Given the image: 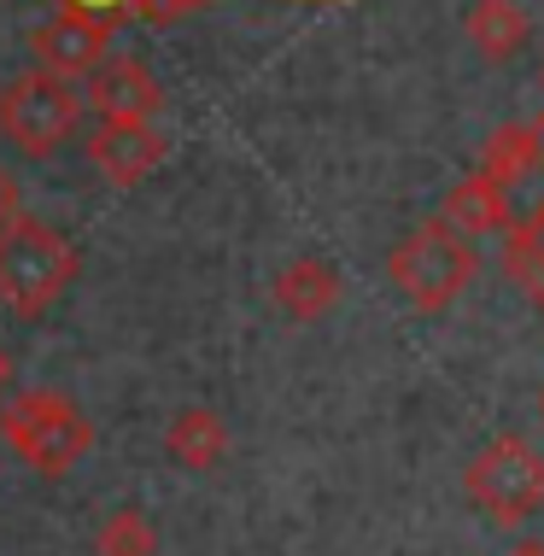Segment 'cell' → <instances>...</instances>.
<instances>
[{
	"instance_id": "2e32d148",
	"label": "cell",
	"mask_w": 544,
	"mask_h": 556,
	"mask_svg": "<svg viewBox=\"0 0 544 556\" xmlns=\"http://www.w3.org/2000/svg\"><path fill=\"white\" fill-rule=\"evenodd\" d=\"M211 7V0H129V18H147V24H176L188 18V12ZM334 7H345V0H334Z\"/></svg>"
},
{
	"instance_id": "30bf717a",
	"label": "cell",
	"mask_w": 544,
	"mask_h": 556,
	"mask_svg": "<svg viewBox=\"0 0 544 556\" xmlns=\"http://www.w3.org/2000/svg\"><path fill=\"white\" fill-rule=\"evenodd\" d=\"M463 36L486 65H504V59H516L527 48L533 24H527V12L516 0H475V7L463 12Z\"/></svg>"
},
{
	"instance_id": "6da1fadb",
	"label": "cell",
	"mask_w": 544,
	"mask_h": 556,
	"mask_svg": "<svg viewBox=\"0 0 544 556\" xmlns=\"http://www.w3.org/2000/svg\"><path fill=\"white\" fill-rule=\"evenodd\" d=\"M0 440L24 469L59 480L94 451V422L83 416L77 399L53 393V387H29L0 404Z\"/></svg>"
},
{
	"instance_id": "3957f363",
	"label": "cell",
	"mask_w": 544,
	"mask_h": 556,
	"mask_svg": "<svg viewBox=\"0 0 544 556\" xmlns=\"http://www.w3.org/2000/svg\"><path fill=\"white\" fill-rule=\"evenodd\" d=\"M387 276L416 311L440 317V311H451L468 293V281L480 276V258L468 247V235H457L451 223H421V229H410L392 247Z\"/></svg>"
},
{
	"instance_id": "ba28073f",
	"label": "cell",
	"mask_w": 544,
	"mask_h": 556,
	"mask_svg": "<svg viewBox=\"0 0 544 556\" xmlns=\"http://www.w3.org/2000/svg\"><path fill=\"white\" fill-rule=\"evenodd\" d=\"M164 147L170 141H164L153 124H112V117H100V129L88 135V159H94V170L112 188L147 182V176L164 164Z\"/></svg>"
},
{
	"instance_id": "52a82bcc",
	"label": "cell",
	"mask_w": 544,
	"mask_h": 556,
	"mask_svg": "<svg viewBox=\"0 0 544 556\" xmlns=\"http://www.w3.org/2000/svg\"><path fill=\"white\" fill-rule=\"evenodd\" d=\"M83 100L100 117H112V124H153L159 106H164V88H159V77L141 65V59L112 53L94 77H88V94Z\"/></svg>"
},
{
	"instance_id": "d6986e66",
	"label": "cell",
	"mask_w": 544,
	"mask_h": 556,
	"mask_svg": "<svg viewBox=\"0 0 544 556\" xmlns=\"http://www.w3.org/2000/svg\"><path fill=\"white\" fill-rule=\"evenodd\" d=\"M504 556H544V539H521V545H509Z\"/></svg>"
},
{
	"instance_id": "8fae6325",
	"label": "cell",
	"mask_w": 544,
	"mask_h": 556,
	"mask_svg": "<svg viewBox=\"0 0 544 556\" xmlns=\"http://www.w3.org/2000/svg\"><path fill=\"white\" fill-rule=\"evenodd\" d=\"M164 451L181 463V469H217L223 457H229V428H223L217 410H205V404H188V410L170 416V428H164Z\"/></svg>"
},
{
	"instance_id": "277c9868",
	"label": "cell",
	"mask_w": 544,
	"mask_h": 556,
	"mask_svg": "<svg viewBox=\"0 0 544 556\" xmlns=\"http://www.w3.org/2000/svg\"><path fill=\"white\" fill-rule=\"evenodd\" d=\"M83 129V94L53 71H24L0 88V135L24 159H53Z\"/></svg>"
},
{
	"instance_id": "5b68a950",
	"label": "cell",
	"mask_w": 544,
	"mask_h": 556,
	"mask_svg": "<svg viewBox=\"0 0 544 556\" xmlns=\"http://www.w3.org/2000/svg\"><path fill=\"white\" fill-rule=\"evenodd\" d=\"M463 492L480 516H492L497 528H521L527 516L544 504V457L521 433H497L492 445H480L463 469Z\"/></svg>"
},
{
	"instance_id": "9c48e42d",
	"label": "cell",
	"mask_w": 544,
	"mask_h": 556,
	"mask_svg": "<svg viewBox=\"0 0 544 556\" xmlns=\"http://www.w3.org/2000/svg\"><path fill=\"white\" fill-rule=\"evenodd\" d=\"M269 293H276V311L287 323H322L340 305V269L328 258H293L276 269Z\"/></svg>"
},
{
	"instance_id": "9a60e30c",
	"label": "cell",
	"mask_w": 544,
	"mask_h": 556,
	"mask_svg": "<svg viewBox=\"0 0 544 556\" xmlns=\"http://www.w3.org/2000/svg\"><path fill=\"white\" fill-rule=\"evenodd\" d=\"M94 556H159V528L147 521V509H112L94 533Z\"/></svg>"
},
{
	"instance_id": "7a4b0ae2",
	"label": "cell",
	"mask_w": 544,
	"mask_h": 556,
	"mask_svg": "<svg viewBox=\"0 0 544 556\" xmlns=\"http://www.w3.org/2000/svg\"><path fill=\"white\" fill-rule=\"evenodd\" d=\"M77 269H83V252L53 223L18 217L0 229V305L12 317L29 323L41 311H53L65 299V288L77 281Z\"/></svg>"
},
{
	"instance_id": "5bb4252c",
	"label": "cell",
	"mask_w": 544,
	"mask_h": 556,
	"mask_svg": "<svg viewBox=\"0 0 544 556\" xmlns=\"http://www.w3.org/2000/svg\"><path fill=\"white\" fill-rule=\"evenodd\" d=\"M504 269H509V281L521 288L527 305L544 311V205L533 217H521V223L504 229Z\"/></svg>"
},
{
	"instance_id": "7c38bea8",
	"label": "cell",
	"mask_w": 544,
	"mask_h": 556,
	"mask_svg": "<svg viewBox=\"0 0 544 556\" xmlns=\"http://www.w3.org/2000/svg\"><path fill=\"white\" fill-rule=\"evenodd\" d=\"M440 212L457 235H504L509 223H516L509 217V188H497L492 176H480V170L463 176V182L445 193Z\"/></svg>"
},
{
	"instance_id": "e0dca14e",
	"label": "cell",
	"mask_w": 544,
	"mask_h": 556,
	"mask_svg": "<svg viewBox=\"0 0 544 556\" xmlns=\"http://www.w3.org/2000/svg\"><path fill=\"white\" fill-rule=\"evenodd\" d=\"M18 217H24V188H18V176L0 164V229H7V223H18Z\"/></svg>"
},
{
	"instance_id": "4fadbf2b",
	"label": "cell",
	"mask_w": 544,
	"mask_h": 556,
	"mask_svg": "<svg viewBox=\"0 0 544 556\" xmlns=\"http://www.w3.org/2000/svg\"><path fill=\"white\" fill-rule=\"evenodd\" d=\"M544 164V117L539 124H504L486 135V147H480V176H492L497 188H516L527 182Z\"/></svg>"
},
{
	"instance_id": "ffe728a7",
	"label": "cell",
	"mask_w": 544,
	"mask_h": 556,
	"mask_svg": "<svg viewBox=\"0 0 544 556\" xmlns=\"http://www.w3.org/2000/svg\"><path fill=\"white\" fill-rule=\"evenodd\" d=\"M12 387V357H7V345H0V393Z\"/></svg>"
},
{
	"instance_id": "8992f818",
	"label": "cell",
	"mask_w": 544,
	"mask_h": 556,
	"mask_svg": "<svg viewBox=\"0 0 544 556\" xmlns=\"http://www.w3.org/2000/svg\"><path fill=\"white\" fill-rule=\"evenodd\" d=\"M112 36H117V18L83 12V7H59L53 18L36 24L29 48H36L41 71H53V77H65V83H77V77L88 83L105 59H112Z\"/></svg>"
},
{
	"instance_id": "44dd1931",
	"label": "cell",
	"mask_w": 544,
	"mask_h": 556,
	"mask_svg": "<svg viewBox=\"0 0 544 556\" xmlns=\"http://www.w3.org/2000/svg\"><path fill=\"white\" fill-rule=\"evenodd\" d=\"M539 410H544V393H539Z\"/></svg>"
},
{
	"instance_id": "ac0fdd59",
	"label": "cell",
	"mask_w": 544,
	"mask_h": 556,
	"mask_svg": "<svg viewBox=\"0 0 544 556\" xmlns=\"http://www.w3.org/2000/svg\"><path fill=\"white\" fill-rule=\"evenodd\" d=\"M65 7H83V12H105V18H117V24L129 18V0H65Z\"/></svg>"
}]
</instances>
